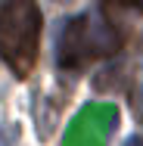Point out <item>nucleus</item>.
<instances>
[{"label":"nucleus","instance_id":"nucleus-1","mask_svg":"<svg viewBox=\"0 0 143 146\" xmlns=\"http://www.w3.org/2000/svg\"><path fill=\"white\" fill-rule=\"evenodd\" d=\"M41 9L37 0H0V59L16 78H28L37 62Z\"/></svg>","mask_w":143,"mask_h":146},{"label":"nucleus","instance_id":"nucleus-2","mask_svg":"<svg viewBox=\"0 0 143 146\" xmlns=\"http://www.w3.org/2000/svg\"><path fill=\"white\" fill-rule=\"evenodd\" d=\"M56 56L59 65H84L96 56H106L118 50V31H115V22L106 19L103 13H87V16H78L72 22H65V28L59 31V44H56Z\"/></svg>","mask_w":143,"mask_h":146},{"label":"nucleus","instance_id":"nucleus-3","mask_svg":"<svg viewBox=\"0 0 143 146\" xmlns=\"http://www.w3.org/2000/svg\"><path fill=\"white\" fill-rule=\"evenodd\" d=\"M115 121H118V109L112 103H90L72 118L62 146H106Z\"/></svg>","mask_w":143,"mask_h":146},{"label":"nucleus","instance_id":"nucleus-4","mask_svg":"<svg viewBox=\"0 0 143 146\" xmlns=\"http://www.w3.org/2000/svg\"><path fill=\"white\" fill-rule=\"evenodd\" d=\"M121 146H143V140H140V134H134V137H128Z\"/></svg>","mask_w":143,"mask_h":146},{"label":"nucleus","instance_id":"nucleus-5","mask_svg":"<svg viewBox=\"0 0 143 146\" xmlns=\"http://www.w3.org/2000/svg\"><path fill=\"white\" fill-rule=\"evenodd\" d=\"M137 115H140V118H143V103H137Z\"/></svg>","mask_w":143,"mask_h":146}]
</instances>
